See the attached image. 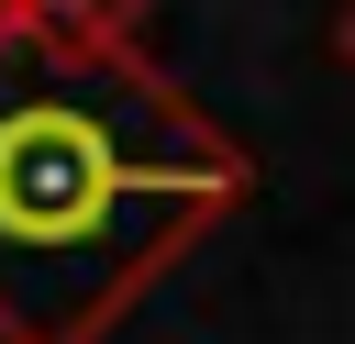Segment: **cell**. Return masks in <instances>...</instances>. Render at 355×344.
<instances>
[{
    "label": "cell",
    "instance_id": "6da1fadb",
    "mask_svg": "<svg viewBox=\"0 0 355 344\" xmlns=\"http://www.w3.org/2000/svg\"><path fill=\"white\" fill-rule=\"evenodd\" d=\"M255 155L144 55V33L22 22L0 44V344H100Z\"/></svg>",
    "mask_w": 355,
    "mask_h": 344
},
{
    "label": "cell",
    "instance_id": "7a4b0ae2",
    "mask_svg": "<svg viewBox=\"0 0 355 344\" xmlns=\"http://www.w3.org/2000/svg\"><path fill=\"white\" fill-rule=\"evenodd\" d=\"M22 22H89V33H144V0H0V44Z\"/></svg>",
    "mask_w": 355,
    "mask_h": 344
},
{
    "label": "cell",
    "instance_id": "3957f363",
    "mask_svg": "<svg viewBox=\"0 0 355 344\" xmlns=\"http://www.w3.org/2000/svg\"><path fill=\"white\" fill-rule=\"evenodd\" d=\"M344 55H355V22H344Z\"/></svg>",
    "mask_w": 355,
    "mask_h": 344
}]
</instances>
